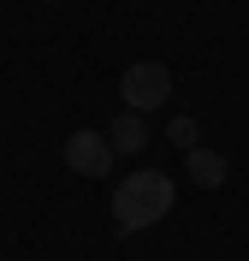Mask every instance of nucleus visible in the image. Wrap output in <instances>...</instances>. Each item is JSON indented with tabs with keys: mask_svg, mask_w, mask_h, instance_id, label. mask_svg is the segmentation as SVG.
I'll return each mask as SVG.
<instances>
[{
	"mask_svg": "<svg viewBox=\"0 0 249 261\" xmlns=\"http://www.w3.org/2000/svg\"><path fill=\"white\" fill-rule=\"evenodd\" d=\"M172 208H178V190H172V178H166L160 166H136V172H125L119 190H113V226L119 231H149V226H160Z\"/></svg>",
	"mask_w": 249,
	"mask_h": 261,
	"instance_id": "1",
	"label": "nucleus"
},
{
	"mask_svg": "<svg viewBox=\"0 0 249 261\" xmlns=\"http://www.w3.org/2000/svg\"><path fill=\"white\" fill-rule=\"evenodd\" d=\"M119 101H125V113H160L166 101H172V65L160 60H136L125 65V77H119Z\"/></svg>",
	"mask_w": 249,
	"mask_h": 261,
	"instance_id": "2",
	"label": "nucleus"
},
{
	"mask_svg": "<svg viewBox=\"0 0 249 261\" xmlns=\"http://www.w3.org/2000/svg\"><path fill=\"white\" fill-rule=\"evenodd\" d=\"M113 148H107V130H71L66 137V166L77 178H107L113 172Z\"/></svg>",
	"mask_w": 249,
	"mask_h": 261,
	"instance_id": "3",
	"label": "nucleus"
},
{
	"mask_svg": "<svg viewBox=\"0 0 249 261\" xmlns=\"http://www.w3.org/2000/svg\"><path fill=\"white\" fill-rule=\"evenodd\" d=\"M143 143H149V119L143 113H113L107 148H113V154H143Z\"/></svg>",
	"mask_w": 249,
	"mask_h": 261,
	"instance_id": "4",
	"label": "nucleus"
},
{
	"mask_svg": "<svg viewBox=\"0 0 249 261\" xmlns=\"http://www.w3.org/2000/svg\"><path fill=\"white\" fill-rule=\"evenodd\" d=\"M184 161H190V178H196L202 190H214V184H226V172H232V161H226L219 148H190Z\"/></svg>",
	"mask_w": 249,
	"mask_h": 261,
	"instance_id": "5",
	"label": "nucleus"
},
{
	"mask_svg": "<svg viewBox=\"0 0 249 261\" xmlns=\"http://www.w3.org/2000/svg\"><path fill=\"white\" fill-rule=\"evenodd\" d=\"M166 143L184 148V154H190V148H202V119H196V113H172V125H166Z\"/></svg>",
	"mask_w": 249,
	"mask_h": 261,
	"instance_id": "6",
	"label": "nucleus"
}]
</instances>
